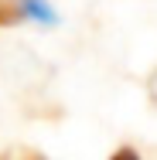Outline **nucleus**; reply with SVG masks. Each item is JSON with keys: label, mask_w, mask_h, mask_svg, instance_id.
Wrapping results in <instances>:
<instances>
[{"label": "nucleus", "mask_w": 157, "mask_h": 160, "mask_svg": "<svg viewBox=\"0 0 157 160\" xmlns=\"http://www.w3.org/2000/svg\"><path fill=\"white\" fill-rule=\"evenodd\" d=\"M21 10L24 17H34L38 24H55V10L48 0H21Z\"/></svg>", "instance_id": "f257e3e1"}, {"label": "nucleus", "mask_w": 157, "mask_h": 160, "mask_svg": "<svg viewBox=\"0 0 157 160\" xmlns=\"http://www.w3.org/2000/svg\"><path fill=\"white\" fill-rule=\"evenodd\" d=\"M17 21H24L21 0H0V28H7V24H17Z\"/></svg>", "instance_id": "f03ea898"}, {"label": "nucleus", "mask_w": 157, "mask_h": 160, "mask_svg": "<svg viewBox=\"0 0 157 160\" xmlns=\"http://www.w3.org/2000/svg\"><path fill=\"white\" fill-rule=\"evenodd\" d=\"M109 160H140V153H137L133 147H120V150H116Z\"/></svg>", "instance_id": "7ed1b4c3"}]
</instances>
